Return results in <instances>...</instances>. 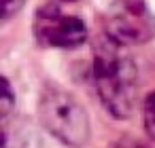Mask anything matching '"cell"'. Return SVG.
Here are the masks:
<instances>
[{"instance_id":"4","label":"cell","mask_w":155,"mask_h":148,"mask_svg":"<svg viewBox=\"0 0 155 148\" xmlns=\"http://www.w3.org/2000/svg\"><path fill=\"white\" fill-rule=\"evenodd\" d=\"M34 36L45 47L74 49V47L85 43L87 28L77 15H68L60 7L49 5V7H43L36 13Z\"/></svg>"},{"instance_id":"2","label":"cell","mask_w":155,"mask_h":148,"mask_svg":"<svg viewBox=\"0 0 155 148\" xmlns=\"http://www.w3.org/2000/svg\"><path fill=\"white\" fill-rule=\"evenodd\" d=\"M43 127L68 146H81L89 137V118L85 108L66 91L49 87L38 106Z\"/></svg>"},{"instance_id":"10","label":"cell","mask_w":155,"mask_h":148,"mask_svg":"<svg viewBox=\"0 0 155 148\" xmlns=\"http://www.w3.org/2000/svg\"><path fill=\"white\" fill-rule=\"evenodd\" d=\"M60 2H72V0H60Z\"/></svg>"},{"instance_id":"5","label":"cell","mask_w":155,"mask_h":148,"mask_svg":"<svg viewBox=\"0 0 155 148\" xmlns=\"http://www.w3.org/2000/svg\"><path fill=\"white\" fill-rule=\"evenodd\" d=\"M0 148H38L36 131L26 121H2L0 125Z\"/></svg>"},{"instance_id":"3","label":"cell","mask_w":155,"mask_h":148,"mask_svg":"<svg viewBox=\"0 0 155 148\" xmlns=\"http://www.w3.org/2000/svg\"><path fill=\"white\" fill-rule=\"evenodd\" d=\"M104 32L121 47L142 45L155 36V17L142 0H115L104 15Z\"/></svg>"},{"instance_id":"1","label":"cell","mask_w":155,"mask_h":148,"mask_svg":"<svg viewBox=\"0 0 155 148\" xmlns=\"http://www.w3.org/2000/svg\"><path fill=\"white\" fill-rule=\"evenodd\" d=\"M94 83L98 95L113 116L125 118L134 112L138 95V72L121 45L104 36L94 55Z\"/></svg>"},{"instance_id":"8","label":"cell","mask_w":155,"mask_h":148,"mask_svg":"<svg viewBox=\"0 0 155 148\" xmlns=\"http://www.w3.org/2000/svg\"><path fill=\"white\" fill-rule=\"evenodd\" d=\"M26 0H0V19H7L11 15H15Z\"/></svg>"},{"instance_id":"7","label":"cell","mask_w":155,"mask_h":148,"mask_svg":"<svg viewBox=\"0 0 155 148\" xmlns=\"http://www.w3.org/2000/svg\"><path fill=\"white\" fill-rule=\"evenodd\" d=\"M142 118H144V129H147V133L155 140V91L144 99Z\"/></svg>"},{"instance_id":"9","label":"cell","mask_w":155,"mask_h":148,"mask_svg":"<svg viewBox=\"0 0 155 148\" xmlns=\"http://www.w3.org/2000/svg\"><path fill=\"white\" fill-rule=\"evenodd\" d=\"M121 148H142V146H121Z\"/></svg>"},{"instance_id":"6","label":"cell","mask_w":155,"mask_h":148,"mask_svg":"<svg viewBox=\"0 0 155 148\" xmlns=\"http://www.w3.org/2000/svg\"><path fill=\"white\" fill-rule=\"evenodd\" d=\"M13 106H15V95H13V89L9 85L7 78L0 76V121H5L11 116L13 112Z\"/></svg>"}]
</instances>
